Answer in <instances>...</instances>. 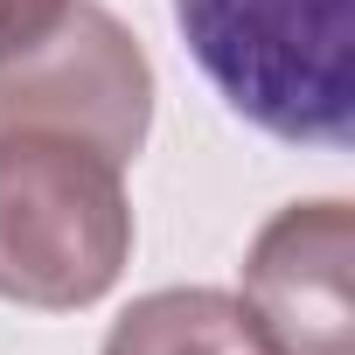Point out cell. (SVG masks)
<instances>
[{
    "label": "cell",
    "mask_w": 355,
    "mask_h": 355,
    "mask_svg": "<svg viewBox=\"0 0 355 355\" xmlns=\"http://www.w3.org/2000/svg\"><path fill=\"white\" fill-rule=\"evenodd\" d=\"M216 98L286 139L341 153L355 139V8L348 0H167Z\"/></svg>",
    "instance_id": "1"
},
{
    "label": "cell",
    "mask_w": 355,
    "mask_h": 355,
    "mask_svg": "<svg viewBox=\"0 0 355 355\" xmlns=\"http://www.w3.org/2000/svg\"><path fill=\"white\" fill-rule=\"evenodd\" d=\"M125 265V167L77 139L0 132V300L35 313H84L119 286Z\"/></svg>",
    "instance_id": "2"
},
{
    "label": "cell",
    "mask_w": 355,
    "mask_h": 355,
    "mask_svg": "<svg viewBox=\"0 0 355 355\" xmlns=\"http://www.w3.org/2000/svg\"><path fill=\"white\" fill-rule=\"evenodd\" d=\"M0 132L77 139L132 167L153 132V63L139 35L98 0H70L49 35L0 56Z\"/></svg>",
    "instance_id": "3"
},
{
    "label": "cell",
    "mask_w": 355,
    "mask_h": 355,
    "mask_svg": "<svg viewBox=\"0 0 355 355\" xmlns=\"http://www.w3.org/2000/svg\"><path fill=\"white\" fill-rule=\"evenodd\" d=\"M355 209L341 196L286 202L244 251V306L279 355H355Z\"/></svg>",
    "instance_id": "4"
},
{
    "label": "cell",
    "mask_w": 355,
    "mask_h": 355,
    "mask_svg": "<svg viewBox=\"0 0 355 355\" xmlns=\"http://www.w3.org/2000/svg\"><path fill=\"white\" fill-rule=\"evenodd\" d=\"M98 355H279L258 313L223 286H160L139 293L112 327Z\"/></svg>",
    "instance_id": "5"
},
{
    "label": "cell",
    "mask_w": 355,
    "mask_h": 355,
    "mask_svg": "<svg viewBox=\"0 0 355 355\" xmlns=\"http://www.w3.org/2000/svg\"><path fill=\"white\" fill-rule=\"evenodd\" d=\"M63 8H70V0H0V56H15L35 35H49Z\"/></svg>",
    "instance_id": "6"
}]
</instances>
